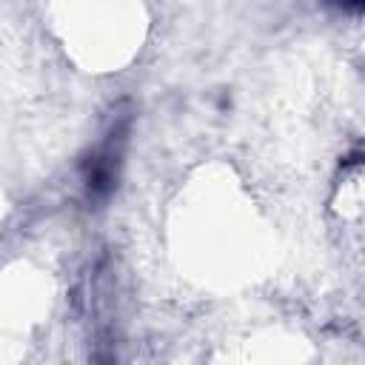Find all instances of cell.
Listing matches in <instances>:
<instances>
[{"mask_svg":"<svg viewBox=\"0 0 365 365\" xmlns=\"http://www.w3.org/2000/svg\"><path fill=\"white\" fill-rule=\"evenodd\" d=\"M123 145H125V123L117 125L108 134V140L97 151H91V157L83 163V185H86L88 202H106L117 188Z\"/></svg>","mask_w":365,"mask_h":365,"instance_id":"cell-1","label":"cell"}]
</instances>
